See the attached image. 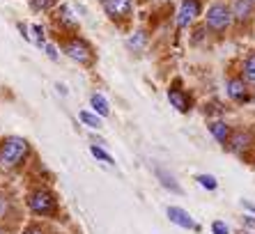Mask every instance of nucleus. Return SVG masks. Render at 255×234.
Segmentation results:
<instances>
[{
  "label": "nucleus",
  "instance_id": "nucleus-1",
  "mask_svg": "<svg viewBox=\"0 0 255 234\" xmlns=\"http://www.w3.org/2000/svg\"><path fill=\"white\" fill-rule=\"evenodd\" d=\"M25 207L35 218H58L60 214V200L55 195V191H51L48 186H37L32 191H28L25 195Z\"/></svg>",
  "mask_w": 255,
  "mask_h": 234
},
{
  "label": "nucleus",
  "instance_id": "nucleus-2",
  "mask_svg": "<svg viewBox=\"0 0 255 234\" xmlns=\"http://www.w3.org/2000/svg\"><path fill=\"white\" fill-rule=\"evenodd\" d=\"M30 142L18 135H9L0 140V172H14L28 161Z\"/></svg>",
  "mask_w": 255,
  "mask_h": 234
},
{
  "label": "nucleus",
  "instance_id": "nucleus-3",
  "mask_svg": "<svg viewBox=\"0 0 255 234\" xmlns=\"http://www.w3.org/2000/svg\"><path fill=\"white\" fill-rule=\"evenodd\" d=\"M232 23V9L226 2H214L207 9V28L214 32H221Z\"/></svg>",
  "mask_w": 255,
  "mask_h": 234
},
{
  "label": "nucleus",
  "instance_id": "nucleus-4",
  "mask_svg": "<svg viewBox=\"0 0 255 234\" xmlns=\"http://www.w3.org/2000/svg\"><path fill=\"white\" fill-rule=\"evenodd\" d=\"M228 149H230L232 154H239V156H244V154L249 152L251 147H253V133L246 129H237L232 131L230 140H228Z\"/></svg>",
  "mask_w": 255,
  "mask_h": 234
},
{
  "label": "nucleus",
  "instance_id": "nucleus-5",
  "mask_svg": "<svg viewBox=\"0 0 255 234\" xmlns=\"http://www.w3.org/2000/svg\"><path fill=\"white\" fill-rule=\"evenodd\" d=\"M65 53L69 55L71 60L81 62V65H88L90 60H92V51H90V46L85 44L83 39H78V37H74V39L67 41V44H65Z\"/></svg>",
  "mask_w": 255,
  "mask_h": 234
},
{
  "label": "nucleus",
  "instance_id": "nucleus-6",
  "mask_svg": "<svg viewBox=\"0 0 255 234\" xmlns=\"http://www.w3.org/2000/svg\"><path fill=\"white\" fill-rule=\"evenodd\" d=\"M200 14V0H182L177 9V28H189Z\"/></svg>",
  "mask_w": 255,
  "mask_h": 234
},
{
  "label": "nucleus",
  "instance_id": "nucleus-7",
  "mask_svg": "<svg viewBox=\"0 0 255 234\" xmlns=\"http://www.w3.org/2000/svg\"><path fill=\"white\" fill-rule=\"evenodd\" d=\"M166 216H168V221L175 223V225L182 230H196V232L200 230V225L193 221V216H191L186 209H182V207H168Z\"/></svg>",
  "mask_w": 255,
  "mask_h": 234
},
{
  "label": "nucleus",
  "instance_id": "nucleus-8",
  "mask_svg": "<svg viewBox=\"0 0 255 234\" xmlns=\"http://www.w3.org/2000/svg\"><path fill=\"white\" fill-rule=\"evenodd\" d=\"M104 9H106V14L111 18L122 21V18H127L131 14V9H133V0H104Z\"/></svg>",
  "mask_w": 255,
  "mask_h": 234
},
{
  "label": "nucleus",
  "instance_id": "nucleus-9",
  "mask_svg": "<svg viewBox=\"0 0 255 234\" xmlns=\"http://www.w3.org/2000/svg\"><path fill=\"white\" fill-rule=\"evenodd\" d=\"M226 88H228V97H230L232 101H237V104H246V101H251L249 85H246L244 78H230Z\"/></svg>",
  "mask_w": 255,
  "mask_h": 234
},
{
  "label": "nucleus",
  "instance_id": "nucleus-10",
  "mask_svg": "<svg viewBox=\"0 0 255 234\" xmlns=\"http://www.w3.org/2000/svg\"><path fill=\"white\" fill-rule=\"evenodd\" d=\"M154 172H156L159 184L166 188V191H170V193H175V195L182 193V186H179V182L175 179V175H170V172H168V170H163V168H156Z\"/></svg>",
  "mask_w": 255,
  "mask_h": 234
},
{
  "label": "nucleus",
  "instance_id": "nucleus-11",
  "mask_svg": "<svg viewBox=\"0 0 255 234\" xmlns=\"http://www.w3.org/2000/svg\"><path fill=\"white\" fill-rule=\"evenodd\" d=\"M168 101H170L175 108H177L179 113H189L191 111V99L186 97L184 92L179 88H172V90H168Z\"/></svg>",
  "mask_w": 255,
  "mask_h": 234
},
{
  "label": "nucleus",
  "instance_id": "nucleus-12",
  "mask_svg": "<svg viewBox=\"0 0 255 234\" xmlns=\"http://www.w3.org/2000/svg\"><path fill=\"white\" fill-rule=\"evenodd\" d=\"M209 133L214 135V140L219 142V145L226 147L228 140H230L232 131H230V126H228L226 122H212V124H209Z\"/></svg>",
  "mask_w": 255,
  "mask_h": 234
},
{
  "label": "nucleus",
  "instance_id": "nucleus-13",
  "mask_svg": "<svg viewBox=\"0 0 255 234\" xmlns=\"http://www.w3.org/2000/svg\"><path fill=\"white\" fill-rule=\"evenodd\" d=\"M251 16H253V2H249V0H237L235 7H232V18L249 21Z\"/></svg>",
  "mask_w": 255,
  "mask_h": 234
},
{
  "label": "nucleus",
  "instance_id": "nucleus-14",
  "mask_svg": "<svg viewBox=\"0 0 255 234\" xmlns=\"http://www.w3.org/2000/svg\"><path fill=\"white\" fill-rule=\"evenodd\" d=\"M58 23L62 25V28H69V30H74L78 25V21H76V16H74L69 5H62L58 9Z\"/></svg>",
  "mask_w": 255,
  "mask_h": 234
},
{
  "label": "nucleus",
  "instance_id": "nucleus-15",
  "mask_svg": "<svg viewBox=\"0 0 255 234\" xmlns=\"http://www.w3.org/2000/svg\"><path fill=\"white\" fill-rule=\"evenodd\" d=\"M242 78L249 83H255V51H251L246 58H244L242 65Z\"/></svg>",
  "mask_w": 255,
  "mask_h": 234
},
{
  "label": "nucleus",
  "instance_id": "nucleus-16",
  "mask_svg": "<svg viewBox=\"0 0 255 234\" xmlns=\"http://www.w3.org/2000/svg\"><path fill=\"white\" fill-rule=\"evenodd\" d=\"M90 106H92L95 115H99V117H106L108 113H111V108H108V101L104 99L101 94H92V97H90Z\"/></svg>",
  "mask_w": 255,
  "mask_h": 234
},
{
  "label": "nucleus",
  "instance_id": "nucleus-17",
  "mask_svg": "<svg viewBox=\"0 0 255 234\" xmlns=\"http://www.w3.org/2000/svg\"><path fill=\"white\" fill-rule=\"evenodd\" d=\"M78 117H81V122H83V124H88L90 129H99V126H104V124H101V117L95 115V113L81 111V113H78Z\"/></svg>",
  "mask_w": 255,
  "mask_h": 234
},
{
  "label": "nucleus",
  "instance_id": "nucleus-18",
  "mask_svg": "<svg viewBox=\"0 0 255 234\" xmlns=\"http://www.w3.org/2000/svg\"><path fill=\"white\" fill-rule=\"evenodd\" d=\"M90 154L97 158V161H101V163H106V165H115V161H113V156L106 152V149H101L99 145H92L90 147Z\"/></svg>",
  "mask_w": 255,
  "mask_h": 234
},
{
  "label": "nucleus",
  "instance_id": "nucleus-19",
  "mask_svg": "<svg viewBox=\"0 0 255 234\" xmlns=\"http://www.w3.org/2000/svg\"><path fill=\"white\" fill-rule=\"evenodd\" d=\"M21 234H51V230H48L44 223L32 221V223H28V225L21 230Z\"/></svg>",
  "mask_w": 255,
  "mask_h": 234
},
{
  "label": "nucleus",
  "instance_id": "nucleus-20",
  "mask_svg": "<svg viewBox=\"0 0 255 234\" xmlns=\"http://www.w3.org/2000/svg\"><path fill=\"white\" fill-rule=\"evenodd\" d=\"M147 44V32L145 30H136V35L129 37V46L133 48V51H138V48H142Z\"/></svg>",
  "mask_w": 255,
  "mask_h": 234
},
{
  "label": "nucleus",
  "instance_id": "nucleus-21",
  "mask_svg": "<svg viewBox=\"0 0 255 234\" xmlns=\"http://www.w3.org/2000/svg\"><path fill=\"white\" fill-rule=\"evenodd\" d=\"M196 182L200 184L205 191H216V188H219V182H216V177L214 175H198Z\"/></svg>",
  "mask_w": 255,
  "mask_h": 234
},
{
  "label": "nucleus",
  "instance_id": "nucleus-22",
  "mask_svg": "<svg viewBox=\"0 0 255 234\" xmlns=\"http://www.w3.org/2000/svg\"><path fill=\"white\" fill-rule=\"evenodd\" d=\"M30 5H32V9H37V12H46V9H53V7L58 5V0H30Z\"/></svg>",
  "mask_w": 255,
  "mask_h": 234
},
{
  "label": "nucleus",
  "instance_id": "nucleus-23",
  "mask_svg": "<svg viewBox=\"0 0 255 234\" xmlns=\"http://www.w3.org/2000/svg\"><path fill=\"white\" fill-rule=\"evenodd\" d=\"M212 234H230V228L226 225V221H214L212 223Z\"/></svg>",
  "mask_w": 255,
  "mask_h": 234
},
{
  "label": "nucleus",
  "instance_id": "nucleus-24",
  "mask_svg": "<svg viewBox=\"0 0 255 234\" xmlns=\"http://www.w3.org/2000/svg\"><path fill=\"white\" fill-rule=\"evenodd\" d=\"M7 214H9V200H7L5 195H0V218L5 221Z\"/></svg>",
  "mask_w": 255,
  "mask_h": 234
},
{
  "label": "nucleus",
  "instance_id": "nucleus-25",
  "mask_svg": "<svg viewBox=\"0 0 255 234\" xmlns=\"http://www.w3.org/2000/svg\"><path fill=\"white\" fill-rule=\"evenodd\" d=\"M32 32H35V41H37V44H44V28H42V25H32Z\"/></svg>",
  "mask_w": 255,
  "mask_h": 234
},
{
  "label": "nucleus",
  "instance_id": "nucleus-26",
  "mask_svg": "<svg viewBox=\"0 0 255 234\" xmlns=\"http://www.w3.org/2000/svg\"><path fill=\"white\" fill-rule=\"evenodd\" d=\"M44 48H46V55L51 60H58V48L53 46V44H44Z\"/></svg>",
  "mask_w": 255,
  "mask_h": 234
},
{
  "label": "nucleus",
  "instance_id": "nucleus-27",
  "mask_svg": "<svg viewBox=\"0 0 255 234\" xmlns=\"http://www.w3.org/2000/svg\"><path fill=\"white\" fill-rule=\"evenodd\" d=\"M242 223H244V228H249V230H255V216H246V214H244Z\"/></svg>",
  "mask_w": 255,
  "mask_h": 234
},
{
  "label": "nucleus",
  "instance_id": "nucleus-28",
  "mask_svg": "<svg viewBox=\"0 0 255 234\" xmlns=\"http://www.w3.org/2000/svg\"><path fill=\"white\" fill-rule=\"evenodd\" d=\"M242 207H244V209H246V211H251V214H253V216H255V205H253V202H251V200H242Z\"/></svg>",
  "mask_w": 255,
  "mask_h": 234
},
{
  "label": "nucleus",
  "instance_id": "nucleus-29",
  "mask_svg": "<svg viewBox=\"0 0 255 234\" xmlns=\"http://www.w3.org/2000/svg\"><path fill=\"white\" fill-rule=\"evenodd\" d=\"M249 2H253V5H255V0H249Z\"/></svg>",
  "mask_w": 255,
  "mask_h": 234
},
{
  "label": "nucleus",
  "instance_id": "nucleus-30",
  "mask_svg": "<svg viewBox=\"0 0 255 234\" xmlns=\"http://www.w3.org/2000/svg\"><path fill=\"white\" fill-rule=\"evenodd\" d=\"M244 234H249V232H244Z\"/></svg>",
  "mask_w": 255,
  "mask_h": 234
}]
</instances>
